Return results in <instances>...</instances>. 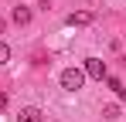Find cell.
<instances>
[{"instance_id":"cell-10","label":"cell","mask_w":126,"mask_h":122,"mask_svg":"<svg viewBox=\"0 0 126 122\" xmlns=\"http://www.w3.org/2000/svg\"><path fill=\"white\" fill-rule=\"evenodd\" d=\"M3 27H7V24H3V17H0V34H3Z\"/></svg>"},{"instance_id":"cell-3","label":"cell","mask_w":126,"mask_h":122,"mask_svg":"<svg viewBox=\"0 0 126 122\" xmlns=\"http://www.w3.org/2000/svg\"><path fill=\"white\" fill-rule=\"evenodd\" d=\"M92 20H95L92 10H75V14H68V17H65V24H68V27H89Z\"/></svg>"},{"instance_id":"cell-6","label":"cell","mask_w":126,"mask_h":122,"mask_svg":"<svg viewBox=\"0 0 126 122\" xmlns=\"http://www.w3.org/2000/svg\"><path fill=\"white\" fill-rule=\"evenodd\" d=\"M106 85L116 92V98H126V88H123V81H119V78H112V75H109V78H106Z\"/></svg>"},{"instance_id":"cell-9","label":"cell","mask_w":126,"mask_h":122,"mask_svg":"<svg viewBox=\"0 0 126 122\" xmlns=\"http://www.w3.org/2000/svg\"><path fill=\"white\" fill-rule=\"evenodd\" d=\"M0 109H7V95L3 92H0Z\"/></svg>"},{"instance_id":"cell-4","label":"cell","mask_w":126,"mask_h":122,"mask_svg":"<svg viewBox=\"0 0 126 122\" xmlns=\"http://www.w3.org/2000/svg\"><path fill=\"white\" fill-rule=\"evenodd\" d=\"M10 20H14L17 27H27V24H31V7H14V10H10Z\"/></svg>"},{"instance_id":"cell-8","label":"cell","mask_w":126,"mask_h":122,"mask_svg":"<svg viewBox=\"0 0 126 122\" xmlns=\"http://www.w3.org/2000/svg\"><path fill=\"white\" fill-rule=\"evenodd\" d=\"M7 61H10V48L0 41V64H7Z\"/></svg>"},{"instance_id":"cell-2","label":"cell","mask_w":126,"mask_h":122,"mask_svg":"<svg viewBox=\"0 0 126 122\" xmlns=\"http://www.w3.org/2000/svg\"><path fill=\"white\" fill-rule=\"evenodd\" d=\"M85 78H95V81H102V78H109V68H106V61H99V58H85Z\"/></svg>"},{"instance_id":"cell-1","label":"cell","mask_w":126,"mask_h":122,"mask_svg":"<svg viewBox=\"0 0 126 122\" xmlns=\"http://www.w3.org/2000/svg\"><path fill=\"white\" fill-rule=\"evenodd\" d=\"M82 85H85V71L82 68H65L62 71V88L65 92H79Z\"/></svg>"},{"instance_id":"cell-7","label":"cell","mask_w":126,"mask_h":122,"mask_svg":"<svg viewBox=\"0 0 126 122\" xmlns=\"http://www.w3.org/2000/svg\"><path fill=\"white\" fill-rule=\"evenodd\" d=\"M102 119H119V105H116V102H109V105H102Z\"/></svg>"},{"instance_id":"cell-5","label":"cell","mask_w":126,"mask_h":122,"mask_svg":"<svg viewBox=\"0 0 126 122\" xmlns=\"http://www.w3.org/2000/svg\"><path fill=\"white\" fill-rule=\"evenodd\" d=\"M17 122H44V115H41V109L27 105V109H21V115H17Z\"/></svg>"}]
</instances>
